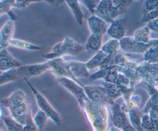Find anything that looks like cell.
<instances>
[{"label":"cell","mask_w":158,"mask_h":131,"mask_svg":"<svg viewBox=\"0 0 158 131\" xmlns=\"http://www.w3.org/2000/svg\"><path fill=\"white\" fill-rule=\"evenodd\" d=\"M101 50L107 55L115 56L120 50V41L110 38L103 44Z\"/></svg>","instance_id":"484cf974"},{"label":"cell","mask_w":158,"mask_h":131,"mask_svg":"<svg viewBox=\"0 0 158 131\" xmlns=\"http://www.w3.org/2000/svg\"><path fill=\"white\" fill-rule=\"evenodd\" d=\"M7 131H23V125L14 121L10 116L1 117Z\"/></svg>","instance_id":"1f68e13d"},{"label":"cell","mask_w":158,"mask_h":131,"mask_svg":"<svg viewBox=\"0 0 158 131\" xmlns=\"http://www.w3.org/2000/svg\"><path fill=\"white\" fill-rule=\"evenodd\" d=\"M85 50V46L75 41L73 39L65 36L62 41L57 43L50 52L43 54L42 57L48 60L57 58H63L64 56H74Z\"/></svg>","instance_id":"7a4b0ae2"},{"label":"cell","mask_w":158,"mask_h":131,"mask_svg":"<svg viewBox=\"0 0 158 131\" xmlns=\"http://www.w3.org/2000/svg\"><path fill=\"white\" fill-rule=\"evenodd\" d=\"M33 118L38 130H42L44 127L49 119L47 114L41 110H38Z\"/></svg>","instance_id":"d6a6232c"},{"label":"cell","mask_w":158,"mask_h":131,"mask_svg":"<svg viewBox=\"0 0 158 131\" xmlns=\"http://www.w3.org/2000/svg\"><path fill=\"white\" fill-rule=\"evenodd\" d=\"M23 64L14 58L9 52L7 48L2 49L0 51V71L4 72L14 68H19Z\"/></svg>","instance_id":"5bb4252c"},{"label":"cell","mask_w":158,"mask_h":131,"mask_svg":"<svg viewBox=\"0 0 158 131\" xmlns=\"http://www.w3.org/2000/svg\"><path fill=\"white\" fill-rule=\"evenodd\" d=\"M141 62L138 60L130 59L124 65L117 68L118 72L123 74L130 79L131 86L134 88L141 82L137 71L138 66Z\"/></svg>","instance_id":"ba28073f"},{"label":"cell","mask_w":158,"mask_h":131,"mask_svg":"<svg viewBox=\"0 0 158 131\" xmlns=\"http://www.w3.org/2000/svg\"><path fill=\"white\" fill-rule=\"evenodd\" d=\"M86 23L91 34L104 36V34L106 33L109 27L107 22L96 15L89 16L87 18Z\"/></svg>","instance_id":"2e32d148"},{"label":"cell","mask_w":158,"mask_h":131,"mask_svg":"<svg viewBox=\"0 0 158 131\" xmlns=\"http://www.w3.org/2000/svg\"><path fill=\"white\" fill-rule=\"evenodd\" d=\"M46 2L51 4L52 5H56V6H58L60 4L62 3V2H65V1H46Z\"/></svg>","instance_id":"f6af8a7d"},{"label":"cell","mask_w":158,"mask_h":131,"mask_svg":"<svg viewBox=\"0 0 158 131\" xmlns=\"http://www.w3.org/2000/svg\"><path fill=\"white\" fill-rule=\"evenodd\" d=\"M27 101L25 93L21 89L13 91L10 95L1 100V103L7 109L17 106Z\"/></svg>","instance_id":"e0dca14e"},{"label":"cell","mask_w":158,"mask_h":131,"mask_svg":"<svg viewBox=\"0 0 158 131\" xmlns=\"http://www.w3.org/2000/svg\"><path fill=\"white\" fill-rule=\"evenodd\" d=\"M129 121L131 126L136 131H144L141 126V120L143 113L139 108L130 109L127 111Z\"/></svg>","instance_id":"7402d4cb"},{"label":"cell","mask_w":158,"mask_h":131,"mask_svg":"<svg viewBox=\"0 0 158 131\" xmlns=\"http://www.w3.org/2000/svg\"><path fill=\"white\" fill-rule=\"evenodd\" d=\"M146 25L149 28L151 31L158 32V18L148 22Z\"/></svg>","instance_id":"ee69618b"},{"label":"cell","mask_w":158,"mask_h":131,"mask_svg":"<svg viewBox=\"0 0 158 131\" xmlns=\"http://www.w3.org/2000/svg\"><path fill=\"white\" fill-rule=\"evenodd\" d=\"M15 25L13 20H7L1 27L0 30V47L1 49L9 46L10 41L14 39Z\"/></svg>","instance_id":"9a60e30c"},{"label":"cell","mask_w":158,"mask_h":131,"mask_svg":"<svg viewBox=\"0 0 158 131\" xmlns=\"http://www.w3.org/2000/svg\"><path fill=\"white\" fill-rule=\"evenodd\" d=\"M85 94L88 98L96 103L112 106L115 102L108 95L106 89L102 85H86L83 87Z\"/></svg>","instance_id":"5b68a950"},{"label":"cell","mask_w":158,"mask_h":131,"mask_svg":"<svg viewBox=\"0 0 158 131\" xmlns=\"http://www.w3.org/2000/svg\"><path fill=\"white\" fill-rule=\"evenodd\" d=\"M36 1H15L14 8L17 9H24L30 5L31 3H35Z\"/></svg>","instance_id":"7bdbcfd3"},{"label":"cell","mask_w":158,"mask_h":131,"mask_svg":"<svg viewBox=\"0 0 158 131\" xmlns=\"http://www.w3.org/2000/svg\"><path fill=\"white\" fill-rule=\"evenodd\" d=\"M7 109L10 116L14 121L23 125L26 122L29 112L31 110V108L28 101H26Z\"/></svg>","instance_id":"4fadbf2b"},{"label":"cell","mask_w":158,"mask_h":131,"mask_svg":"<svg viewBox=\"0 0 158 131\" xmlns=\"http://www.w3.org/2000/svg\"><path fill=\"white\" fill-rule=\"evenodd\" d=\"M31 110L30 111L25 124L23 125V131H37L38 129L33 121Z\"/></svg>","instance_id":"f35d334b"},{"label":"cell","mask_w":158,"mask_h":131,"mask_svg":"<svg viewBox=\"0 0 158 131\" xmlns=\"http://www.w3.org/2000/svg\"><path fill=\"white\" fill-rule=\"evenodd\" d=\"M141 82L155 87L158 86V63L141 62L137 68Z\"/></svg>","instance_id":"277c9868"},{"label":"cell","mask_w":158,"mask_h":131,"mask_svg":"<svg viewBox=\"0 0 158 131\" xmlns=\"http://www.w3.org/2000/svg\"><path fill=\"white\" fill-rule=\"evenodd\" d=\"M158 7V0H147L143 2L142 6V15H146Z\"/></svg>","instance_id":"e575fe53"},{"label":"cell","mask_w":158,"mask_h":131,"mask_svg":"<svg viewBox=\"0 0 158 131\" xmlns=\"http://www.w3.org/2000/svg\"><path fill=\"white\" fill-rule=\"evenodd\" d=\"M20 76L28 78V77H36L43 74L48 71L51 70L49 61L40 63L23 65L18 68Z\"/></svg>","instance_id":"30bf717a"},{"label":"cell","mask_w":158,"mask_h":131,"mask_svg":"<svg viewBox=\"0 0 158 131\" xmlns=\"http://www.w3.org/2000/svg\"><path fill=\"white\" fill-rule=\"evenodd\" d=\"M120 41V50L125 53L143 54L150 46L149 44H143L136 41L133 37L126 36Z\"/></svg>","instance_id":"8fae6325"},{"label":"cell","mask_w":158,"mask_h":131,"mask_svg":"<svg viewBox=\"0 0 158 131\" xmlns=\"http://www.w3.org/2000/svg\"><path fill=\"white\" fill-rule=\"evenodd\" d=\"M130 58L125 54L118 52L114 58L113 60V65L116 66L117 68L120 67L127 63Z\"/></svg>","instance_id":"d590c367"},{"label":"cell","mask_w":158,"mask_h":131,"mask_svg":"<svg viewBox=\"0 0 158 131\" xmlns=\"http://www.w3.org/2000/svg\"><path fill=\"white\" fill-rule=\"evenodd\" d=\"M157 18H158V7H157L151 12L146 15H142L141 18V22L147 23L148 22L154 20Z\"/></svg>","instance_id":"b9f144b4"},{"label":"cell","mask_w":158,"mask_h":131,"mask_svg":"<svg viewBox=\"0 0 158 131\" xmlns=\"http://www.w3.org/2000/svg\"><path fill=\"white\" fill-rule=\"evenodd\" d=\"M143 61L149 63H158V46L150 45L143 54Z\"/></svg>","instance_id":"f546056e"},{"label":"cell","mask_w":158,"mask_h":131,"mask_svg":"<svg viewBox=\"0 0 158 131\" xmlns=\"http://www.w3.org/2000/svg\"><path fill=\"white\" fill-rule=\"evenodd\" d=\"M67 6L70 9L77 23L81 26L84 19V14L80 7V2L78 1H65Z\"/></svg>","instance_id":"603a6c76"},{"label":"cell","mask_w":158,"mask_h":131,"mask_svg":"<svg viewBox=\"0 0 158 131\" xmlns=\"http://www.w3.org/2000/svg\"><path fill=\"white\" fill-rule=\"evenodd\" d=\"M15 0H1L0 1V16H2L5 14H7L10 17V20H17L16 15L12 10L14 8Z\"/></svg>","instance_id":"4316f807"},{"label":"cell","mask_w":158,"mask_h":131,"mask_svg":"<svg viewBox=\"0 0 158 131\" xmlns=\"http://www.w3.org/2000/svg\"><path fill=\"white\" fill-rule=\"evenodd\" d=\"M102 37V35L91 34L84 45L85 50L89 54H94L99 51L103 45Z\"/></svg>","instance_id":"44dd1931"},{"label":"cell","mask_w":158,"mask_h":131,"mask_svg":"<svg viewBox=\"0 0 158 131\" xmlns=\"http://www.w3.org/2000/svg\"><path fill=\"white\" fill-rule=\"evenodd\" d=\"M133 3V1L130 0L112 1V9L111 12V18L112 21L120 18V16L125 14Z\"/></svg>","instance_id":"ffe728a7"},{"label":"cell","mask_w":158,"mask_h":131,"mask_svg":"<svg viewBox=\"0 0 158 131\" xmlns=\"http://www.w3.org/2000/svg\"><path fill=\"white\" fill-rule=\"evenodd\" d=\"M68 65L72 74L75 79L79 80L81 77L89 78L91 74L86 63L79 61H70L68 62Z\"/></svg>","instance_id":"ac0fdd59"},{"label":"cell","mask_w":158,"mask_h":131,"mask_svg":"<svg viewBox=\"0 0 158 131\" xmlns=\"http://www.w3.org/2000/svg\"><path fill=\"white\" fill-rule=\"evenodd\" d=\"M109 131H123V130L120 129H118V128H117V127H115L114 126L111 125V127H110Z\"/></svg>","instance_id":"7dc6e473"},{"label":"cell","mask_w":158,"mask_h":131,"mask_svg":"<svg viewBox=\"0 0 158 131\" xmlns=\"http://www.w3.org/2000/svg\"><path fill=\"white\" fill-rule=\"evenodd\" d=\"M114 66H101L99 68V69L94 72V73L91 74L89 79L92 81H96L99 79H102L104 81L105 77L107 76V74L110 71V70L114 67Z\"/></svg>","instance_id":"836d02e7"},{"label":"cell","mask_w":158,"mask_h":131,"mask_svg":"<svg viewBox=\"0 0 158 131\" xmlns=\"http://www.w3.org/2000/svg\"><path fill=\"white\" fill-rule=\"evenodd\" d=\"M141 126L144 131H152L153 124L151 118L149 114L143 113L141 120Z\"/></svg>","instance_id":"74e56055"},{"label":"cell","mask_w":158,"mask_h":131,"mask_svg":"<svg viewBox=\"0 0 158 131\" xmlns=\"http://www.w3.org/2000/svg\"><path fill=\"white\" fill-rule=\"evenodd\" d=\"M9 46H11L17 48H19V49L28 50H39L42 49L41 47L38 46L37 45L30 43L28 42H27L21 39H18L15 38H14L10 41Z\"/></svg>","instance_id":"4dcf8cb0"},{"label":"cell","mask_w":158,"mask_h":131,"mask_svg":"<svg viewBox=\"0 0 158 131\" xmlns=\"http://www.w3.org/2000/svg\"><path fill=\"white\" fill-rule=\"evenodd\" d=\"M24 81L27 84L30 89L32 92L40 110H41L47 114L49 119H50L56 125L60 126L61 125V118L59 114L52 106L48 100L31 84L28 78L24 77Z\"/></svg>","instance_id":"3957f363"},{"label":"cell","mask_w":158,"mask_h":131,"mask_svg":"<svg viewBox=\"0 0 158 131\" xmlns=\"http://www.w3.org/2000/svg\"><path fill=\"white\" fill-rule=\"evenodd\" d=\"M48 61L51 66L50 71L57 77V79L60 77L70 78L82 87H84L85 85L82 84L80 80L75 79L73 76L69 69L68 62H66L63 58H57Z\"/></svg>","instance_id":"8992f818"},{"label":"cell","mask_w":158,"mask_h":131,"mask_svg":"<svg viewBox=\"0 0 158 131\" xmlns=\"http://www.w3.org/2000/svg\"><path fill=\"white\" fill-rule=\"evenodd\" d=\"M107 57V55L100 50L95 54H94L89 60L85 62L87 68L88 69L99 68L104 64Z\"/></svg>","instance_id":"cb8c5ba5"},{"label":"cell","mask_w":158,"mask_h":131,"mask_svg":"<svg viewBox=\"0 0 158 131\" xmlns=\"http://www.w3.org/2000/svg\"><path fill=\"white\" fill-rule=\"evenodd\" d=\"M148 114H149L152 122L153 129L152 131H158V105L151 108Z\"/></svg>","instance_id":"ab89813d"},{"label":"cell","mask_w":158,"mask_h":131,"mask_svg":"<svg viewBox=\"0 0 158 131\" xmlns=\"http://www.w3.org/2000/svg\"><path fill=\"white\" fill-rule=\"evenodd\" d=\"M150 45H154V46H158V38L156 39H152L151 41L149 42Z\"/></svg>","instance_id":"bcb514c9"},{"label":"cell","mask_w":158,"mask_h":131,"mask_svg":"<svg viewBox=\"0 0 158 131\" xmlns=\"http://www.w3.org/2000/svg\"><path fill=\"white\" fill-rule=\"evenodd\" d=\"M110 119L112 126L123 130L130 124L128 114L122 104L115 103L110 106Z\"/></svg>","instance_id":"52a82bcc"},{"label":"cell","mask_w":158,"mask_h":131,"mask_svg":"<svg viewBox=\"0 0 158 131\" xmlns=\"http://www.w3.org/2000/svg\"><path fill=\"white\" fill-rule=\"evenodd\" d=\"M157 89H158V86H157Z\"/></svg>","instance_id":"c3c4849f"},{"label":"cell","mask_w":158,"mask_h":131,"mask_svg":"<svg viewBox=\"0 0 158 131\" xmlns=\"http://www.w3.org/2000/svg\"><path fill=\"white\" fill-rule=\"evenodd\" d=\"M112 9V1L102 0L96 10L95 14L99 18H102L107 23L112 22L111 18V12Z\"/></svg>","instance_id":"d6986e66"},{"label":"cell","mask_w":158,"mask_h":131,"mask_svg":"<svg viewBox=\"0 0 158 131\" xmlns=\"http://www.w3.org/2000/svg\"><path fill=\"white\" fill-rule=\"evenodd\" d=\"M151 31L147 25L137 29L133 33V38L137 41L143 43L149 44L151 41Z\"/></svg>","instance_id":"d4e9b609"},{"label":"cell","mask_w":158,"mask_h":131,"mask_svg":"<svg viewBox=\"0 0 158 131\" xmlns=\"http://www.w3.org/2000/svg\"><path fill=\"white\" fill-rule=\"evenodd\" d=\"M102 85L104 87L108 95L113 101H115L117 98L122 97L120 88L117 84L103 82Z\"/></svg>","instance_id":"f1b7e54d"},{"label":"cell","mask_w":158,"mask_h":131,"mask_svg":"<svg viewBox=\"0 0 158 131\" xmlns=\"http://www.w3.org/2000/svg\"><path fill=\"white\" fill-rule=\"evenodd\" d=\"M92 131H109L111 127L110 106L94 103L87 97L77 100Z\"/></svg>","instance_id":"6da1fadb"},{"label":"cell","mask_w":158,"mask_h":131,"mask_svg":"<svg viewBox=\"0 0 158 131\" xmlns=\"http://www.w3.org/2000/svg\"><path fill=\"white\" fill-rule=\"evenodd\" d=\"M100 1L99 0H84L80 1V2L89 10L91 15H94Z\"/></svg>","instance_id":"8d00e7d4"},{"label":"cell","mask_w":158,"mask_h":131,"mask_svg":"<svg viewBox=\"0 0 158 131\" xmlns=\"http://www.w3.org/2000/svg\"><path fill=\"white\" fill-rule=\"evenodd\" d=\"M57 81L59 84L69 92L77 100L86 97L83 87L73 80L67 77H60L57 78Z\"/></svg>","instance_id":"7c38bea8"},{"label":"cell","mask_w":158,"mask_h":131,"mask_svg":"<svg viewBox=\"0 0 158 131\" xmlns=\"http://www.w3.org/2000/svg\"><path fill=\"white\" fill-rule=\"evenodd\" d=\"M128 21L126 18H118L112 21L107 30L106 34L111 38L120 41L126 37Z\"/></svg>","instance_id":"9c48e42d"},{"label":"cell","mask_w":158,"mask_h":131,"mask_svg":"<svg viewBox=\"0 0 158 131\" xmlns=\"http://www.w3.org/2000/svg\"><path fill=\"white\" fill-rule=\"evenodd\" d=\"M116 84L120 86L132 87L131 86V81H130V79L128 77H127L125 75H124L123 74H122L120 72H118V73Z\"/></svg>","instance_id":"60d3db41"},{"label":"cell","mask_w":158,"mask_h":131,"mask_svg":"<svg viewBox=\"0 0 158 131\" xmlns=\"http://www.w3.org/2000/svg\"><path fill=\"white\" fill-rule=\"evenodd\" d=\"M18 68L11 69L4 72L0 74V85H3L7 83L13 82L20 77Z\"/></svg>","instance_id":"83f0119b"}]
</instances>
